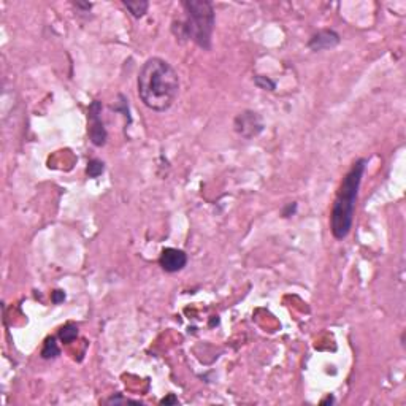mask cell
<instances>
[{
  "label": "cell",
  "mask_w": 406,
  "mask_h": 406,
  "mask_svg": "<svg viewBox=\"0 0 406 406\" xmlns=\"http://www.w3.org/2000/svg\"><path fill=\"white\" fill-rule=\"evenodd\" d=\"M138 97L146 108L157 113L170 110L179 94V76L162 57H149L138 73Z\"/></svg>",
  "instance_id": "1"
},
{
  "label": "cell",
  "mask_w": 406,
  "mask_h": 406,
  "mask_svg": "<svg viewBox=\"0 0 406 406\" xmlns=\"http://www.w3.org/2000/svg\"><path fill=\"white\" fill-rule=\"evenodd\" d=\"M367 165H368L367 159L356 160L341 181V186L338 189V194H336L330 214V230L336 240H344L351 233L359 189Z\"/></svg>",
  "instance_id": "2"
},
{
  "label": "cell",
  "mask_w": 406,
  "mask_h": 406,
  "mask_svg": "<svg viewBox=\"0 0 406 406\" xmlns=\"http://www.w3.org/2000/svg\"><path fill=\"white\" fill-rule=\"evenodd\" d=\"M183 8L186 11V19L181 22H175L173 30L178 38L191 40L197 46L208 51L211 49V38L214 30V8L208 0H184Z\"/></svg>",
  "instance_id": "3"
},
{
  "label": "cell",
  "mask_w": 406,
  "mask_h": 406,
  "mask_svg": "<svg viewBox=\"0 0 406 406\" xmlns=\"http://www.w3.org/2000/svg\"><path fill=\"white\" fill-rule=\"evenodd\" d=\"M88 121H89V127H88V134L91 138V143L94 146H105L108 140V132L105 129V124L102 121V102L94 100L89 110H88Z\"/></svg>",
  "instance_id": "4"
},
{
  "label": "cell",
  "mask_w": 406,
  "mask_h": 406,
  "mask_svg": "<svg viewBox=\"0 0 406 406\" xmlns=\"http://www.w3.org/2000/svg\"><path fill=\"white\" fill-rule=\"evenodd\" d=\"M235 131L241 136L253 138L264 131V123L261 116L254 111H243L235 118Z\"/></svg>",
  "instance_id": "5"
},
{
  "label": "cell",
  "mask_w": 406,
  "mask_h": 406,
  "mask_svg": "<svg viewBox=\"0 0 406 406\" xmlns=\"http://www.w3.org/2000/svg\"><path fill=\"white\" fill-rule=\"evenodd\" d=\"M187 264V254L184 251L176 248H165L160 253L159 257V265L162 267L163 271L167 273H176L181 271Z\"/></svg>",
  "instance_id": "6"
},
{
  "label": "cell",
  "mask_w": 406,
  "mask_h": 406,
  "mask_svg": "<svg viewBox=\"0 0 406 406\" xmlns=\"http://www.w3.org/2000/svg\"><path fill=\"white\" fill-rule=\"evenodd\" d=\"M341 37L338 32L332 29H325L314 33L308 41V48L311 51H324V49H332L336 45H340Z\"/></svg>",
  "instance_id": "7"
},
{
  "label": "cell",
  "mask_w": 406,
  "mask_h": 406,
  "mask_svg": "<svg viewBox=\"0 0 406 406\" xmlns=\"http://www.w3.org/2000/svg\"><path fill=\"white\" fill-rule=\"evenodd\" d=\"M123 5L129 10L135 19H140L143 16L148 13L149 3L146 0H123Z\"/></svg>",
  "instance_id": "8"
},
{
  "label": "cell",
  "mask_w": 406,
  "mask_h": 406,
  "mask_svg": "<svg viewBox=\"0 0 406 406\" xmlns=\"http://www.w3.org/2000/svg\"><path fill=\"white\" fill-rule=\"evenodd\" d=\"M60 356V349L56 343V338L54 336H49V338L45 340V344H43V349H41V357L43 359H56Z\"/></svg>",
  "instance_id": "9"
},
{
  "label": "cell",
  "mask_w": 406,
  "mask_h": 406,
  "mask_svg": "<svg viewBox=\"0 0 406 406\" xmlns=\"http://www.w3.org/2000/svg\"><path fill=\"white\" fill-rule=\"evenodd\" d=\"M76 336H78V327L75 324H72V322L65 324L59 332V338L62 340V343H65V344L72 343Z\"/></svg>",
  "instance_id": "10"
},
{
  "label": "cell",
  "mask_w": 406,
  "mask_h": 406,
  "mask_svg": "<svg viewBox=\"0 0 406 406\" xmlns=\"http://www.w3.org/2000/svg\"><path fill=\"white\" fill-rule=\"evenodd\" d=\"M103 171H105V163L99 159H92L89 160L88 167H86V173H88L89 178H99Z\"/></svg>",
  "instance_id": "11"
},
{
  "label": "cell",
  "mask_w": 406,
  "mask_h": 406,
  "mask_svg": "<svg viewBox=\"0 0 406 406\" xmlns=\"http://www.w3.org/2000/svg\"><path fill=\"white\" fill-rule=\"evenodd\" d=\"M254 83H256V86H259V88L265 89V91H274L276 89V83L273 80H270L269 76L257 75V76H254Z\"/></svg>",
  "instance_id": "12"
},
{
  "label": "cell",
  "mask_w": 406,
  "mask_h": 406,
  "mask_svg": "<svg viewBox=\"0 0 406 406\" xmlns=\"http://www.w3.org/2000/svg\"><path fill=\"white\" fill-rule=\"evenodd\" d=\"M108 405H119V403H132V405H140V402H135V400H129V399H124V397H121L119 394L118 395H113L110 397L107 400Z\"/></svg>",
  "instance_id": "13"
},
{
  "label": "cell",
  "mask_w": 406,
  "mask_h": 406,
  "mask_svg": "<svg viewBox=\"0 0 406 406\" xmlns=\"http://www.w3.org/2000/svg\"><path fill=\"white\" fill-rule=\"evenodd\" d=\"M295 211H297V203L292 202V203H289L286 208L282 210V216H284V218H290L292 214H295Z\"/></svg>",
  "instance_id": "14"
},
{
  "label": "cell",
  "mask_w": 406,
  "mask_h": 406,
  "mask_svg": "<svg viewBox=\"0 0 406 406\" xmlns=\"http://www.w3.org/2000/svg\"><path fill=\"white\" fill-rule=\"evenodd\" d=\"M65 300V292L64 290H54L53 292V303L59 305L60 301H64Z\"/></svg>",
  "instance_id": "15"
},
{
  "label": "cell",
  "mask_w": 406,
  "mask_h": 406,
  "mask_svg": "<svg viewBox=\"0 0 406 406\" xmlns=\"http://www.w3.org/2000/svg\"><path fill=\"white\" fill-rule=\"evenodd\" d=\"M176 403H178V399H176L173 394H170L167 399L160 400V405H176Z\"/></svg>",
  "instance_id": "16"
},
{
  "label": "cell",
  "mask_w": 406,
  "mask_h": 406,
  "mask_svg": "<svg viewBox=\"0 0 406 406\" xmlns=\"http://www.w3.org/2000/svg\"><path fill=\"white\" fill-rule=\"evenodd\" d=\"M76 8H80V10H84V11H89L92 8V3H88V2H76L73 3Z\"/></svg>",
  "instance_id": "17"
},
{
  "label": "cell",
  "mask_w": 406,
  "mask_h": 406,
  "mask_svg": "<svg viewBox=\"0 0 406 406\" xmlns=\"http://www.w3.org/2000/svg\"><path fill=\"white\" fill-rule=\"evenodd\" d=\"M333 402H335L333 397H327L325 400H322V405H325V403H333Z\"/></svg>",
  "instance_id": "18"
}]
</instances>
